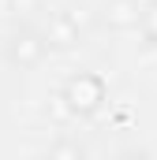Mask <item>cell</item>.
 Segmentation results:
<instances>
[{
	"label": "cell",
	"mask_w": 157,
	"mask_h": 160,
	"mask_svg": "<svg viewBox=\"0 0 157 160\" xmlns=\"http://www.w3.org/2000/svg\"><path fill=\"white\" fill-rule=\"evenodd\" d=\"M49 157H82V145H68V142H60V145L49 149Z\"/></svg>",
	"instance_id": "obj_6"
},
{
	"label": "cell",
	"mask_w": 157,
	"mask_h": 160,
	"mask_svg": "<svg viewBox=\"0 0 157 160\" xmlns=\"http://www.w3.org/2000/svg\"><path fill=\"white\" fill-rule=\"evenodd\" d=\"M138 30H142V45L157 48V0H146V4H142V22H138Z\"/></svg>",
	"instance_id": "obj_5"
},
{
	"label": "cell",
	"mask_w": 157,
	"mask_h": 160,
	"mask_svg": "<svg viewBox=\"0 0 157 160\" xmlns=\"http://www.w3.org/2000/svg\"><path fill=\"white\" fill-rule=\"evenodd\" d=\"M60 101H64V108L71 116L86 119V116H94L105 104V78L101 75H90V71H78V75H71V78L64 82Z\"/></svg>",
	"instance_id": "obj_1"
},
{
	"label": "cell",
	"mask_w": 157,
	"mask_h": 160,
	"mask_svg": "<svg viewBox=\"0 0 157 160\" xmlns=\"http://www.w3.org/2000/svg\"><path fill=\"white\" fill-rule=\"evenodd\" d=\"M105 19H109L112 30H138V22H142V4H138V0H109Z\"/></svg>",
	"instance_id": "obj_4"
},
{
	"label": "cell",
	"mask_w": 157,
	"mask_h": 160,
	"mask_svg": "<svg viewBox=\"0 0 157 160\" xmlns=\"http://www.w3.org/2000/svg\"><path fill=\"white\" fill-rule=\"evenodd\" d=\"M49 38L38 34V30H30V26H23V30H15L8 45H4V60L11 63V67H19V71H34L41 67V60L49 56Z\"/></svg>",
	"instance_id": "obj_2"
},
{
	"label": "cell",
	"mask_w": 157,
	"mask_h": 160,
	"mask_svg": "<svg viewBox=\"0 0 157 160\" xmlns=\"http://www.w3.org/2000/svg\"><path fill=\"white\" fill-rule=\"evenodd\" d=\"M11 8H15V11H30V8H34V0H11Z\"/></svg>",
	"instance_id": "obj_7"
},
{
	"label": "cell",
	"mask_w": 157,
	"mask_h": 160,
	"mask_svg": "<svg viewBox=\"0 0 157 160\" xmlns=\"http://www.w3.org/2000/svg\"><path fill=\"white\" fill-rule=\"evenodd\" d=\"M45 38H49V45L52 48H71V45H78V19L75 15H68V11H56L52 19H49V26H45Z\"/></svg>",
	"instance_id": "obj_3"
}]
</instances>
